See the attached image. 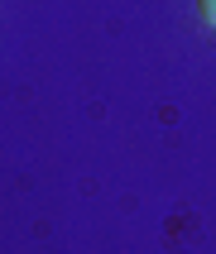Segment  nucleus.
Masks as SVG:
<instances>
[{"label":"nucleus","mask_w":216,"mask_h":254,"mask_svg":"<svg viewBox=\"0 0 216 254\" xmlns=\"http://www.w3.org/2000/svg\"><path fill=\"white\" fill-rule=\"evenodd\" d=\"M197 10H202V19L216 29V0H197Z\"/></svg>","instance_id":"f257e3e1"}]
</instances>
